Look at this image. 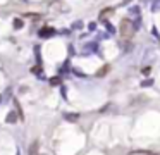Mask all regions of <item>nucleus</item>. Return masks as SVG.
I'll return each instance as SVG.
<instances>
[{
  "label": "nucleus",
  "instance_id": "1",
  "mask_svg": "<svg viewBox=\"0 0 160 155\" xmlns=\"http://www.w3.org/2000/svg\"><path fill=\"white\" fill-rule=\"evenodd\" d=\"M134 24L129 19H122L121 21V26H119V31H121V36L124 38V40H129V38L134 35Z\"/></svg>",
  "mask_w": 160,
  "mask_h": 155
},
{
  "label": "nucleus",
  "instance_id": "2",
  "mask_svg": "<svg viewBox=\"0 0 160 155\" xmlns=\"http://www.w3.org/2000/svg\"><path fill=\"white\" fill-rule=\"evenodd\" d=\"M114 12H115L114 7H107L103 11H100V21H107V17L110 16V14H114Z\"/></svg>",
  "mask_w": 160,
  "mask_h": 155
},
{
  "label": "nucleus",
  "instance_id": "3",
  "mask_svg": "<svg viewBox=\"0 0 160 155\" xmlns=\"http://www.w3.org/2000/svg\"><path fill=\"white\" fill-rule=\"evenodd\" d=\"M128 155H158L157 152H150V150H134V152H129Z\"/></svg>",
  "mask_w": 160,
  "mask_h": 155
},
{
  "label": "nucleus",
  "instance_id": "4",
  "mask_svg": "<svg viewBox=\"0 0 160 155\" xmlns=\"http://www.w3.org/2000/svg\"><path fill=\"white\" fill-rule=\"evenodd\" d=\"M53 33H55V29L53 28H43L42 31H40V36L45 38V36H52Z\"/></svg>",
  "mask_w": 160,
  "mask_h": 155
},
{
  "label": "nucleus",
  "instance_id": "5",
  "mask_svg": "<svg viewBox=\"0 0 160 155\" xmlns=\"http://www.w3.org/2000/svg\"><path fill=\"white\" fill-rule=\"evenodd\" d=\"M52 7H53V9H60V11H64V12L69 11V7L65 5V4H62V2H53Z\"/></svg>",
  "mask_w": 160,
  "mask_h": 155
},
{
  "label": "nucleus",
  "instance_id": "6",
  "mask_svg": "<svg viewBox=\"0 0 160 155\" xmlns=\"http://www.w3.org/2000/svg\"><path fill=\"white\" fill-rule=\"evenodd\" d=\"M38 147H40V143L38 141H33L31 147H29V155H38Z\"/></svg>",
  "mask_w": 160,
  "mask_h": 155
},
{
  "label": "nucleus",
  "instance_id": "7",
  "mask_svg": "<svg viewBox=\"0 0 160 155\" xmlns=\"http://www.w3.org/2000/svg\"><path fill=\"white\" fill-rule=\"evenodd\" d=\"M108 71H110V66H103L100 71H96V76H98V78H100V76H105Z\"/></svg>",
  "mask_w": 160,
  "mask_h": 155
},
{
  "label": "nucleus",
  "instance_id": "8",
  "mask_svg": "<svg viewBox=\"0 0 160 155\" xmlns=\"http://www.w3.org/2000/svg\"><path fill=\"white\" fill-rule=\"evenodd\" d=\"M17 121V114L16 112H11L9 116H7V123H16Z\"/></svg>",
  "mask_w": 160,
  "mask_h": 155
},
{
  "label": "nucleus",
  "instance_id": "9",
  "mask_svg": "<svg viewBox=\"0 0 160 155\" xmlns=\"http://www.w3.org/2000/svg\"><path fill=\"white\" fill-rule=\"evenodd\" d=\"M64 117L67 119V121H72V123H74V121H78V117H79V116H78V114H65Z\"/></svg>",
  "mask_w": 160,
  "mask_h": 155
},
{
  "label": "nucleus",
  "instance_id": "10",
  "mask_svg": "<svg viewBox=\"0 0 160 155\" xmlns=\"http://www.w3.org/2000/svg\"><path fill=\"white\" fill-rule=\"evenodd\" d=\"M22 24H24V22H22V19H14V28H16V29H21Z\"/></svg>",
  "mask_w": 160,
  "mask_h": 155
},
{
  "label": "nucleus",
  "instance_id": "11",
  "mask_svg": "<svg viewBox=\"0 0 160 155\" xmlns=\"http://www.w3.org/2000/svg\"><path fill=\"white\" fill-rule=\"evenodd\" d=\"M50 83H52L53 86H57V85H60L62 81H60V78H52V79H50Z\"/></svg>",
  "mask_w": 160,
  "mask_h": 155
},
{
  "label": "nucleus",
  "instance_id": "12",
  "mask_svg": "<svg viewBox=\"0 0 160 155\" xmlns=\"http://www.w3.org/2000/svg\"><path fill=\"white\" fill-rule=\"evenodd\" d=\"M95 48H96L95 43H93V45H86V47H85V54H86V52H91V50H95Z\"/></svg>",
  "mask_w": 160,
  "mask_h": 155
},
{
  "label": "nucleus",
  "instance_id": "13",
  "mask_svg": "<svg viewBox=\"0 0 160 155\" xmlns=\"http://www.w3.org/2000/svg\"><path fill=\"white\" fill-rule=\"evenodd\" d=\"M72 28H74V29H81V28H83V22H81V21L72 22Z\"/></svg>",
  "mask_w": 160,
  "mask_h": 155
},
{
  "label": "nucleus",
  "instance_id": "14",
  "mask_svg": "<svg viewBox=\"0 0 160 155\" xmlns=\"http://www.w3.org/2000/svg\"><path fill=\"white\" fill-rule=\"evenodd\" d=\"M152 85H153V81L152 79H145L143 83H141V86H152Z\"/></svg>",
  "mask_w": 160,
  "mask_h": 155
},
{
  "label": "nucleus",
  "instance_id": "15",
  "mask_svg": "<svg viewBox=\"0 0 160 155\" xmlns=\"http://www.w3.org/2000/svg\"><path fill=\"white\" fill-rule=\"evenodd\" d=\"M152 9H153V11H158V9H160V0H157V2H155L153 5H152Z\"/></svg>",
  "mask_w": 160,
  "mask_h": 155
},
{
  "label": "nucleus",
  "instance_id": "16",
  "mask_svg": "<svg viewBox=\"0 0 160 155\" xmlns=\"http://www.w3.org/2000/svg\"><path fill=\"white\" fill-rule=\"evenodd\" d=\"M107 29H108V33H114L115 29H114V26L110 24V22H107Z\"/></svg>",
  "mask_w": 160,
  "mask_h": 155
},
{
  "label": "nucleus",
  "instance_id": "17",
  "mask_svg": "<svg viewBox=\"0 0 160 155\" xmlns=\"http://www.w3.org/2000/svg\"><path fill=\"white\" fill-rule=\"evenodd\" d=\"M88 29H90V31H95V29H96V24H95V22H90Z\"/></svg>",
  "mask_w": 160,
  "mask_h": 155
},
{
  "label": "nucleus",
  "instance_id": "18",
  "mask_svg": "<svg viewBox=\"0 0 160 155\" xmlns=\"http://www.w3.org/2000/svg\"><path fill=\"white\" fill-rule=\"evenodd\" d=\"M150 71H152V67H145V69H143V74H145V76L150 74Z\"/></svg>",
  "mask_w": 160,
  "mask_h": 155
},
{
  "label": "nucleus",
  "instance_id": "19",
  "mask_svg": "<svg viewBox=\"0 0 160 155\" xmlns=\"http://www.w3.org/2000/svg\"><path fill=\"white\" fill-rule=\"evenodd\" d=\"M0 100H2V96H0Z\"/></svg>",
  "mask_w": 160,
  "mask_h": 155
}]
</instances>
